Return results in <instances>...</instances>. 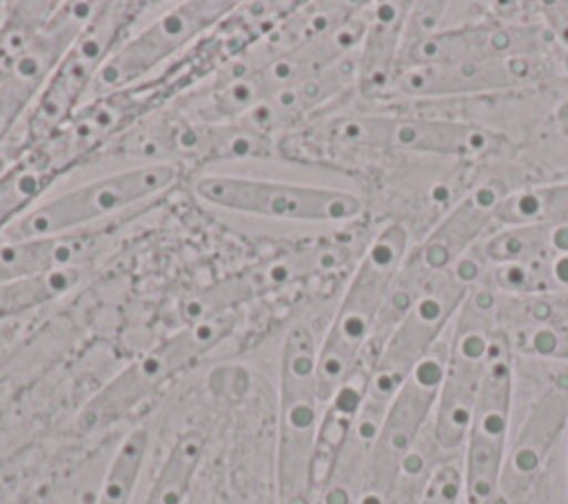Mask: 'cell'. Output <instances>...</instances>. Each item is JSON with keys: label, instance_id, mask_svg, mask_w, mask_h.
Returning a JSON list of instances; mask_svg holds the SVG:
<instances>
[{"label": "cell", "instance_id": "6da1fadb", "mask_svg": "<svg viewBox=\"0 0 568 504\" xmlns=\"http://www.w3.org/2000/svg\"><path fill=\"white\" fill-rule=\"evenodd\" d=\"M293 155H328L353 151H406L453 158L497 155L508 147L504 133L466 122L390 113H348L308 120L277 140ZM284 153V151H282Z\"/></svg>", "mask_w": 568, "mask_h": 504}, {"label": "cell", "instance_id": "7a4b0ae2", "mask_svg": "<svg viewBox=\"0 0 568 504\" xmlns=\"http://www.w3.org/2000/svg\"><path fill=\"white\" fill-rule=\"evenodd\" d=\"M406 224L388 222L366 244L317 346V393L322 406L366 364V353L390 284L408 251Z\"/></svg>", "mask_w": 568, "mask_h": 504}, {"label": "cell", "instance_id": "3957f363", "mask_svg": "<svg viewBox=\"0 0 568 504\" xmlns=\"http://www.w3.org/2000/svg\"><path fill=\"white\" fill-rule=\"evenodd\" d=\"M317 346L313 329L293 324L280 351L275 495L277 504H313L315 453L322 420L317 393Z\"/></svg>", "mask_w": 568, "mask_h": 504}, {"label": "cell", "instance_id": "277c9868", "mask_svg": "<svg viewBox=\"0 0 568 504\" xmlns=\"http://www.w3.org/2000/svg\"><path fill=\"white\" fill-rule=\"evenodd\" d=\"M506 193L508 191L499 180H486L473 187L450 206V211L426 233L422 242L408 246L379 313L366 362L428 291V286L468 255V251L481 240L484 231L495 222Z\"/></svg>", "mask_w": 568, "mask_h": 504}, {"label": "cell", "instance_id": "5b68a950", "mask_svg": "<svg viewBox=\"0 0 568 504\" xmlns=\"http://www.w3.org/2000/svg\"><path fill=\"white\" fill-rule=\"evenodd\" d=\"M235 324L237 315L233 311L182 324L100 386L78 411L75 429L89 435L122 422L140 404L226 340Z\"/></svg>", "mask_w": 568, "mask_h": 504}, {"label": "cell", "instance_id": "8992f818", "mask_svg": "<svg viewBox=\"0 0 568 504\" xmlns=\"http://www.w3.org/2000/svg\"><path fill=\"white\" fill-rule=\"evenodd\" d=\"M138 2H100L91 22L73 40L38 102L24 115L2 151L13 158L47 142L89 100L98 71L113 49L129 36L131 24L142 13Z\"/></svg>", "mask_w": 568, "mask_h": 504}, {"label": "cell", "instance_id": "52a82bcc", "mask_svg": "<svg viewBox=\"0 0 568 504\" xmlns=\"http://www.w3.org/2000/svg\"><path fill=\"white\" fill-rule=\"evenodd\" d=\"M180 171L173 164H131L47 195L16 220L0 240L58 238L95 229L109 218L169 191L178 182Z\"/></svg>", "mask_w": 568, "mask_h": 504}, {"label": "cell", "instance_id": "ba28073f", "mask_svg": "<svg viewBox=\"0 0 568 504\" xmlns=\"http://www.w3.org/2000/svg\"><path fill=\"white\" fill-rule=\"evenodd\" d=\"M481 264L464 255L453 269L442 273L417 304L402 317L368 364L366 397L390 404L415 366L442 342L444 329L453 324L470 291L479 284Z\"/></svg>", "mask_w": 568, "mask_h": 504}, {"label": "cell", "instance_id": "9c48e42d", "mask_svg": "<svg viewBox=\"0 0 568 504\" xmlns=\"http://www.w3.org/2000/svg\"><path fill=\"white\" fill-rule=\"evenodd\" d=\"M275 149V140L240 120H197L173 104L135 122L106 147L109 153L133 160V164H173L180 169L186 162L260 158Z\"/></svg>", "mask_w": 568, "mask_h": 504}, {"label": "cell", "instance_id": "30bf717a", "mask_svg": "<svg viewBox=\"0 0 568 504\" xmlns=\"http://www.w3.org/2000/svg\"><path fill=\"white\" fill-rule=\"evenodd\" d=\"M495 329L493 291L475 286L453 320L444 377L428 426L442 457H455L464 446Z\"/></svg>", "mask_w": 568, "mask_h": 504}, {"label": "cell", "instance_id": "8fae6325", "mask_svg": "<svg viewBox=\"0 0 568 504\" xmlns=\"http://www.w3.org/2000/svg\"><path fill=\"white\" fill-rule=\"evenodd\" d=\"M237 2L191 0L166 7L135 33H129L95 75L89 100L124 91L160 75L193 44L209 36ZM87 100V102H89Z\"/></svg>", "mask_w": 568, "mask_h": 504}, {"label": "cell", "instance_id": "7c38bea8", "mask_svg": "<svg viewBox=\"0 0 568 504\" xmlns=\"http://www.w3.org/2000/svg\"><path fill=\"white\" fill-rule=\"evenodd\" d=\"M515 349L508 329L490 337L486 371L464 440V504H495L497 482L510 442Z\"/></svg>", "mask_w": 568, "mask_h": 504}, {"label": "cell", "instance_id": "4fadbf2b", "mask_svg": "<svg viewBox=\"0 0 568 504\" xmlns=\"http://www.w3.org/2000/svg\"><path fill=\"white\" fill-rule=\"evenodd\" d=\"M200 202L211 206L284 222H351L364 211L359 195L322 184H302L253 175L211 173L193 184Z\"/></svg>", "mask_w": 568, "mask_h": 504}, {"label": "cell", "instance_id": "5bb4252c", "mask_svg": "<svg viewBox=\"0 0 568 504\" xmlns=\"http://www.w3.org/2000/svg\"><path fill=\"white\" fill-rule=\"evenodd\" d=\"M446 364V340H442L408 375L393 397L368 453L366 473L357 504H386L402 468L426 433Z\"/></svg>", "mask_w": 568, "mask_h": 504}, {"label": "cell", "instance_id": "9a60e30c", "mask_svg": "<svg viewBox=\"0 0 568 504\" xmlns=\"http://www.w3.org/2000/svg\"><path fill=\"white\" fill-rule=\"evenodd\" d=\"M100 2H58L49 20L0 75V151L38 102L55 67L95 16Z\"/></svg>", "mask_w": 568, "mask_h": 504}, {"label": "cell", "instance_id": "2e32d148", "mask_svg": "<svg viewBox=\"0 0 568 504\" xmlns=\"http://www.w3.org/2000/svg\"><path fill=\"white\" fill-rule=\"evenodd\" d=\"M555 75L550 56H513L493 60H459L399 69L388 95L399 98H455L510 91L541 84Z\"/></svg>", "mask_w": 568, "mask_h": 504}, {"label": "cell", "instance_id": "e0dca14e", "mask_svg": "<svg viewBox=\"0 0 568 504\" xmlns=\"http://www.w3.org/2000/svg\"><path fill=\"white\" fill-rule=\"evenodd\" d=\"M550 44L541 22H515L488 16L484 20L448 24L428 38L402 47L397 71L459 60L548 56Z\"/></svg>", "mask_w": 568, "mask_h": 504}, {"label": "cell", "instance_id": "ac0fdd59", "mask_svg": "<svg viewBox=\"0 0 568 504\" xmlns=\"http://www.w3.org/2000/svg\"><path fill=\"white\" fill-rule=\"evenodd\" d=\"M568 431V373L555 375L532 400L504 457L495 504H524L550 453Z\"/></svg>", "mask_w": 568, "mask_h": 504}, {"label": "cell", "instance_id": "d6986e66", "mask_svg": "<svg viewBox=\"0 0 568 504\" xmlns=\"http://www.w3.org/2000/svg\"><path fill=\"white\" fill-rule=\"evenodd\" d=\"M413 2L379 0L364 4V33L357 47L355 89L362 98H384L399 67L406 18Z\"/></svg>", "mask_w": 568, "mask_h": 504}, {"label": "cell", "instance_id": "ffe728a7", "mask_svg": "<svg viewBox=\"0 0 568 504\" xmlns=\"http://www.w3.org/2000/svg\"><path fill=\"white\" fill-rule=\"evenodd\" d=\"M106 244L109 238L102 226L58 238L0 240V284L58 269L87 266Z\"/></svg>", "mask_w": 568, "mask_h": 504}, {"label": "cell", "instance_id": "44dd1931", "mask_svg": "<svg viewBox=\"0 0 568 504\" xmlns=\"http://www.w3.org/2000/svg\"><path fill=\"white\" fill-rule=\"evenodd\" d=\"M388 406L390 404L364 397L348 437L317 480L313 504H357L368 453Z\"/></svg>", "mask_w": 568, "mask_h": 504}, {"label": "cell", "instance_id": "7402d4cb", "mask_svg": "<svg viewBox=\"0 0 568 504\" xmlns=\"http://www.w3.org/2000/svg\"><path fill=\"white\" fill-rule=\"evenodd\" d=\"M470 255L481 266L521 264L568 255V222L557 224H528L501 226L499 231L481 238Z\"/></svg>", "mask_w": 568, "mask_h": 504}, {"label": "cell", "instance_id": "603a6c76", "mask_svg": "<svg viewBox=\"0 0 568 504\" xmlns=\"http://www.w3.org/2000/svg\"><path fill=\"white\" fill-rule=\"evenodd\" d=\"M67 173L53 151L42 142L13 158L0 175V235L20 220L33 204L44 198V191Z\"/></svg>", "mask_w": 568, "mask_h": 504}, {"label": "cell", "instance_id": "cb8c5ba5", "mask_svg": "<svg viewBox=\"0 0 568 504\" xmlns=\"http://www.w3.org/2000/svg\"><path fill=\"white\" fill-rule=\"evenodd\" d=\"M206 437L197 429L182 431L160 464L142 504H184L202 464Z\"/></svg>", "mask_w": 568, "mask_h": 504}, {"label": "cell", "instance_id": "d4e9b609", "mask_svg": "<svg viewBox=\"0 0 568 504\" xmlns=\"http://www.w3.org/2000/svg\"><path fill=\"white\" fill-rule=\"evenodd\" d=\"M477 286L517 298L564 293L568 291V255L539 262L484 266Z\"/></svg>", "mask_w": 568, "mask_h": 504}, {"label": "cell", "instance_id": "484cf974", "mask_svg": "<svg viewBox=\"0 0 568 504\" xmlns=\"http://www.w3.org/2000/svg\"><path fill=\"white\" fill-rule=\"evenodd\" d=\"M495 222L499 226L568 222V182L508 191L497 209Z\"/></svg>", "mask_w": 568, "mask_h": 504}, {"label": "cell", "instance_id": "4316f807", "mask_svg": "<svg viewBox=\"0 0 568 504\" xmlns=\"http://www.w3.org/2000/svg\"><path fill=\"white\" fill-rule=\"evenodd\" d=\"M84 275L87 266H71L0 284V322L36 311L71 293L84 280Z\"/></svg>", "mask_w": 568, "mask_h": 504}, {"label": "cell", "instance_id": "83f0119b", "mask_svg": "<svg viewBox=\"0 0 568 504\" xmlns=\"http://www.w3.org/2000/svg\"><path fill=\"white\" fill-rule=\"evenodd\" d=\"M149 429H131L115 446L95 495V504H131L149 451Z\"/></svg>", "mask_w": 568, "mask_h": 504}, {"label": "cell", "instance_id": "f1b7e54d", "mask_svg": "<svg viewBox=\"0 0 568 504\" xmlns=\"http://www.w3.org/2000/svg\"><path fill=\"white\" fill-rule=\"evenodd\" d=\"M493 309L497 326L508 331L526 326L568 324V291L526 298L493 291Z\"/></svg>", "mask_w": 568, "mask_h": 504}, {"label": "cell", "instance_id": "f546056e", "mask_svg": "<svg viewBox=\"0 0 568 504\" xmlns=\"http://www.w3.org/2000/svg\"><path fill=\"white\" fill-rule=\"evenodd\" d=\"M442 460H446V457H442V453L437 451V446L430 437V429H426V433L422 435V440L408 455V460L402 468V475H399L386 504H419L422 495L426 491V484H428L435 466Z\"/></svg>", "mask_w": 568, "mask_h": 504}, {"label": "cell", "instance_id": "4dcf8cb0", "mask_svg": "<svg viewBox=\"0 0 568 504\" xmlns=\"http://www.w3.org/2000/svg\"><path fill=\"white\" fill-rule=\"evenodd\" d=\"M508 333H510L515 353L537 357V360L568 362V324L526 326V329H513Z\"/></svg>", "mask_w": 568, "mask_h": 504}, {"label": "cell", "instance_id": "1f68e13d", "mask_svg": "<svg viewBox=\"0 0 568 504\" xmlns=\"http://www.w3.org/2000/svg\"><path fill=\"white\" fill-rule=\"evenodd\" d=\"M462 500H464L462 460L457 455L446 457L435 466L419 504H459Z\"/></svg>", "mask_w": 568, "mask_h": 504}, {"label": "cell", "instance_id": "d6a6232c", "mask_svg": "<svg viewBox=\"0 0 568 504\" xmlns=\"http://www.w3.org/2000/svg\"><path fill=\"white\" fill-rule=\"evenodd\" d=\"M535 7L550 42L561 44L568 56V2H541Z\"/></svg>", "mask_w": 568, "mask_h": 504}, {"label": "cell", "instance_id": "836d02e7", "mask_svg": "<svg viewBox=\"0 0 568 504\" xmlns=\"http://www.w3.org/2000/svg\"><path fill=\"white\" fill-rule=\"evenodd\" d=\"M13 162V155L7 153V151H0V175L9 169V164Z\"/></svg>", "mask_w": 568, "mask_h": 504}, {"label": "cell", "instance_id": "e575fe53", "mask_svg": "<svg viewBox=\"0 0 568 504\" xmlns=\"http://www.w3.org/2000/svg\"><path fill=\"white\" fill-rule=\"evenodd\" d=\"M4 11H7V2H0V27H2V20H4Z\"/></svg>", "mask_w": 568, "mask_h": 504}, {"label": "cell", "instance_id": "d590c367", "mask_svg": "<svg viewBox=\"0 0 568 504\" xmlns=\"http://www.w3.org/2000/svg\"><path fill=\"white\" fill-rule=\"evenodd\" d=\"M564 67H566V73H568V56H566V60H564Z\"/></svg>", "mask_w": 568, "mask_h": 504}]
</instances>
